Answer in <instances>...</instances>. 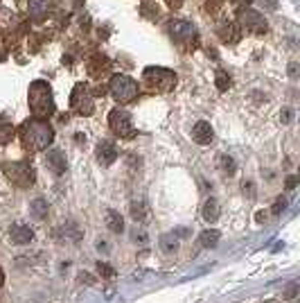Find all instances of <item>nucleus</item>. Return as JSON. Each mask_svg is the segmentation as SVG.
Instances as JSON below:
<instances>
[{"label": "nucleus", "instance_id": "obj_18", "mask_svg": "<svg viewBox=\"0 0 300 303\" xmlns=\"http://www.w3.org/2000/svg\"><path fill=\"white\" fill-rule=\"evenodd\" d=\"M30 213L34 219H39V222H43L47 217V213H50V206H47V201L43 197H36V199L30 201Z\"/></svg>", "mask_w": 300, "mask_h": 303}, {"label": "nucleus", "instance_id": "obj_24", "mask_svg": "<svg viewBox=\"0 0 300 303\" xmlns=\"http://www.w3.org/2000/svg\"><path fill=\"white\" fill-rule=\"evenodd\" d=\"M214 86H217L219 93H226L230 86H233V82H230V75L224 70H217V75H214Z\"/></svg>", "mask_w": 300, "mask_h": 303}, {"label": "nucleus", "instance_id": "obj_37", "mask_svg": "<svg viewBox=\"0 0 300 303\" xmlns=\"http://www.w3.org/2000/svg\"><path fill=\"white\" fill-rule=\"evenodd\" d=\"M296 184H298V176H289V179H287V190H293Z\"/></svg>", "mask_w": 300, "mask_h": 303}, {"label": "nucleus", "instance_id": "obj_40", "mask_svg": "<svg viewBox=\"0 0 300 303\" xmlns=\"http://www.w3.org/2000/svg\"><path fill=\"white\" fill-rule=\"evenodd\" d=\"M97 249L99 251H108V244L104 242V240H97Z\"/></svg>", "mask_w": 300, "mask_h": 303}, {"label": "nucleus", "instance_id": "obj_25", "mask_svg": "<svg viewBox=\"0 0 300 303\" xmlns=\"http://www.w3.org/2000/svg\"><path fill=\"white\" fill-rule=\"evenodd\" d=\"M131 217H133L138 224L145 222V217H147V206H145V201H131Z\"/></svg>", "mask_w": 300, "mask_h": 303}, {"label": "nucleus", "instance_id": "obj_33", "mask_svg": "<svg viewBox=\"0 0 300 303\" xmlns=\"http://www.w3.org/2000/svg\"><path fill=\"white\" fill-rule=\"evenodd\" d=\"M244 195H249L251 199L255 197V184L253 181H244Z\"/></svg>", "mask_w": 300, "mask_h": 303}, {"label": "nucleus", "instance_id": "obj_35", "mask_svg": "<svg viewBox=\"0 0 300 303\" xmlns=\"http://www.w3.org/2000/svg\"><path fill=\"white\" fill-rule=\"evenodd\" d=\"M79 279H81V283H86V285H95V279L91 274H86V271H81V274H79Z\"/></svg>", "mask_w": 300, "mask_h": 303}, {"label": "nucleus", "instance_id": "obj_32", "mask_svg": "<svg viewBox=\"0 0 300 303\" xmlns=\"http://www.w3.org/2000/svg\"><path fill=\"white\" fill-rule=\"evenodd\" d=\"M133 240H140V244H145V242H147V231H145V229H138V226H135V229H133Z\"/></svg>", "mask_w": 300, "mask_h": 303}, {"label": "nucleus", "instance_id": "obj_9", "mask_svg": "<svg viewBox=\"0 0 300 303\" xmlns=\"http://www.w3.org/2000/svg\"><path fill=\"white\" fill-rule=\"evenodd\" d=\"M239 25L241 28H246L249 32H253V34H266L268 32L266 18L262 16L260 12H255V9H241L239 12Z\"/></svg>", "mask_w": 300, "mask_h": 303}, {"label": "nucleus", "instance_id": "obj_11", "mask_svg": "<svg viewBox=\"0 0 300 303\" xmlns=\"http://www.w3.org/2000/svg\"><path fill=\"white\" fill-rule=\"evenodd\" d=\"M45 165H47V170H50L54 176H61L63 172L68 170L66 154H63L61 149H50V152H47V156H45Z\"/></svg>", "mask_w": 300, "mask_h": 303}, {"label": "nucleus", "instance_id": "obj_42", "mask_svg": "<svg viewBox=\"0 0 300 303\" xmlns=\"http://www.w3.org/2000/svg\"><path fill=\"white\" fill-rule=\"evenodd\" d=\"M3 283H5V271H3V267H0V287H3Z\"/></svg>", "mask_w": 300, "mask_h": 303}, {"label": "nucleus", "instance_id": "obj_26", "mask_svg": "<svg viewBox=\"0 0 300 303\" xmlns=\"http://www.w3.org/2000/svg\"><path fill=\"white\" fill-rule=\"evenodd\" d=\"M28 5H30V14H32V16H41L43 12H47L50 0H28Z\"/></svg>", "mask_w": 300, "mask_h": 303}, {"label": "nucleus", "instance_id": "obj_30", "mask_svg": "<svg viewBox=\"0 0 300 303\" xmlns=\"http://www.w3.org/2000/svg\"><path fill=\"white\" fill-rule=\"evenodd\" d=\"M293 113H296V111H293L291 107H284L282 111H280V122H282V124H289V122L293 120Z\"/></svg>", "mask_w": 300, "mask_h": 303}, {"label": "nucleus", "instance_id": "obj_17", "mask_svg": "<svg viewBox=\"0 0 300 303\" xmlns=\"http://www.w3.org/2000/svg\"><path fill=\"white\" fill-rule=\"evenodd\" d=\"M104 222H106L111 233H122L124 231V219L118 211H113V208H108V211L104 213Z\"/></svg>", "mask_w": 300, "mask_h": 303}, {"label": "nucleus", "instance_id": "obj_22", "mask_svg": "<svg viewBox=\"0 0 300 303\" xmlns=\"http://www.w3.org/2000/svg\"><path fill=\"white\" fill-rule=\"evenodd\" d=\"M14 136H16L14 124L7 118H0V145H9Z\"/></svg>", "mask_w": 300, "mask_h": 303}, {"label": "nucleus", "instance_id": "obj_36", "mask_svg": "<svg viewBox=\"0 0 300 303\" xmlns=\"http://www.w3.org/2000/svg\"><path fill=\"white\" fill-rule=\"evenodd\" d=\"M296 292H298V285H291L287 292H284V299H293V296H296Z\"/></svg>", "mask_w": 300, "mask_h": 303}, {"label": "nucleus", "instance_id": "obj_1", "mask_svg": "<svg viewBox=\"0 0 300 303\" xmlns=\"http://www.w3.org/2000/svg\"><path fill=\"white\" fill-rule=\"evenodd\" d=\"M20 143L28 152H43L54 143V129L47 120H25L20 124Z\"/></svg>", "mask_w": 300, "mask_h": 303}, {"label": "nucleus", "instance_id": "obj_23", "mask_svg": "<svg viewBox=\"0 0 300 303\" xmlns=\"http://www.w3.org/2000/svg\"><path fill=\"white\" fill-rule=\"evenodd\" d=\"M108 66H111V61L106 59V57H99V55H97V57H93V61L88 64V70H91V75L97 77L99 72H104Z\"/></svg>", "mask_w": 300, "mask_h": 303}, {"label": "nucleus", "instance_id": "obj_20", "mask_svg": "<svg viewBox=\"0 0 300 303\" xmlns=\"http://www.w3.org/2000/svg\"><path fill=\"white\" fill-rule=\"evenodd\" d=\"M178 236L176 233H165V236H160V249L165 251L167 256H172V254H176L178 251Z\"/></svg>", "mask_w": 300, "mask_h": 303}, {"label": "nucleus", "instance_id": "obj_2", "mask_svg": "<svg viewBox=\"0 0 300 303\" xmlns=\"http://www.w3.org/2000/svg\"><path fill=\"white\" fill-rule=\"evenodd\" d=\"M28 100H30V111L34 118L47 120L54 113V97H52V88L45 80L32 82L28 91Z\"/></svg>", "mask_w": 300, "mask_h": 303}, {"label": "nucleus", "instance_id": "obj_19", "mask_svg": "<svg viewBox=\"0 0 300 303\" xmlns=\"http://www.w3.org/2000/svg\"><path fill=\"white\" fill-rule=\"evenodd\" d=\"M219 240H221V233L217 229H205L201 236H199V242H201L203 249H214L219 244Z\"/></svg>", "mask_w": 300, "mask_h": 303}, {"label": "nucleus", "instance_id": "obj_6", "mask_svg": "<svg viewBox=\"0 0 300 303\" xmlns=\"http://www.w3.org/2000/svg\"><path fill=\"white\" fill-rule=\"evenodd\" d=\"M108 127H111V132L115 136H120V138H133L135 136L133 118H131V113L126 111V109L118 107L108 113Z\"/></svg>", "mask_w": 300, "mask_h": 303}, {"label": "nucleus", "instance_id": "obj_16", "mask_svg": "<svg viewBox=\"0 0 300 303\" xmlns=\"http://www.w3.org/2000/svg\"><path fill=\"white\" fill-rule=\"evenodd\" d=\"M203 219L208 224H214L219 219V215H221V206H219V201L214 199V197H208V199L203 201Z\"/></svg>", "mask_w": 300, "mask_h": 303}, {"label": "nucleus", "instance_id": "obj_7", "mask_svg": "<svg viewBox=\"0 0 300 303\" xmlns=\"http://www.w3.org/2000/svg\"><path fill=\"white\" fill-rule=\"evenodd\" d=\"M70 109L77 113V116H91V113L95 111L93 93L88 91V86L81 84V82H79L70 93Z\"/></svg>", "mask_w": 300, "mask_h": 303}, {"label": "nucleus", "instance_id": "obj_43", "mask_svg": "<svg viewBox=\"0 0 300 303\" xmlns=\"http://www.w3.org/2000/svg\"><path fill=\"white\" fill-rule=\"evenodd\" d=\"M266 303H280V301H276V299H273V301H266Z\"/></svg>", "mask_w": 300, "mask_h": 303}, {"label": "nucleus", "instance_id": "obj_39", "mask_svg": "<svg viewBox=\"0 0 300 303\" xmlns=\"http://www.w3.org/2000/svg\"><path fill=\"white\" fill-rule=\"evenodd\" d=\"M230 3H235V5H239V7H249V5L253 3V0H230Z\"/></svg>", "mask_w": 300, "mask_h": 303}, {"label": "nucleus", "instance_id": "obj_27", "mask_svg": "<svg viewBox=\"0 0 300 303\" xmlns=\"http://www.w3.org/2000/svg\"><path fill=\"white\" fill-rule=\"evenodd\" d=\"M97 274L102 276V279H115V269L111 267L108 263H104V260L97 263Z\"/></svg>", "mask_w": 300, "mask_h": 303}, {"label": "nucleus", "instance_id": "obj_38", "mask_svg": "<svg viewBox=\"0 0 300 303\" xmlns=\"http://www.w3.org/2000/svg\"><path fill=\"white\" fill-rule=\"evenodd\" d=\"M165 3L170 5L172 9H176V7H181V5H183V0H165Z\"/></svg>", "mask_w": 300, "mask_h": 303}, {"label": "nucleus", "instance_id": "obj_41", "mask_svg": "<svg viewBox=\"0 0 300 303\" xmlns=\"http://www.w3.org/2000/svg\"><path fill=\"white\" fill-rule=\"evenodd\" d=\"M255 219H257V222H264V219H266V213H264V211H260V213L255 215Z\"/></svg>", "mask_w": 300, "mask_h": 303}, {"label": "nucleus", "instance_id": "obj_34", "mask_svg": "<svg viewBox=\"0 0 300 303\" xmlns=\"http://www.w3.org/2000/svg\"><path fill=\"white\" fill-rule=\"evenodd\" d=\"M260 5L268 12H273V9H278V0H260Z\"/></svg>", "mask_w": 300, "mask_h": 303}, {"label": "nucleus", "instance_id": "obj_28", "mask_svg": "<svg viewBox=\"0 0 300 303\" xmlns=\"http://www.w3.org/2000/svg\"><path fill=\"white\" fill-rule=\"evenodd\" d=\"M140 12H142V16H147V18H158V7H156L154 3H149V0H145V3H142Z\"/></svg>", "mask_w": 300, "mask_h": 303}, {"label": "nucleus", "instance_id": "obj_29", "mask_svg": "<svg viewBox=\"0 0 300 303\" xmlns=\"http://www.w3.org/2000/svg\"><path fill=\"white\" fill-rule=\"evenodd\" d=\"M287 206H289V199H287V197H278L276 204H273V208H271V213H273L276 217H280L282 213L287 211Z\"/></svg>", "mask_w": 300, "mask_h": 303}, {"label": "nucleus", "instance_id": "obj_10", "mask_svg": "<svg viewBox=\"0 0 300 303\" xmlns=\"http://www.w3.org/2000/svg\"><path fill=\"white\" fill-rule=\"evenodd\" d=\"M115 161H118V147H115V143H111V140H99L97 143V163L102 165V168H108Z\"/></svg>", "mask_w": 300, "mask_h": 303}, {"label": "nucleus", "instance_id": "obj_8", "mask_svg": "<svg viewBox=\"0 0 300 303\" xmlns=\"http://www.w3.org/2000/svg\"><path fill=\"white\" fill-rule=\"evenodd\" d=\"M170 34H172V39L176 41V43H181V45H194V41H197V28H194L192 23H187V20H170Z\"/></svg>", "mask_w": 300, "mask_h": 303}, {"label": "nucleus", "instance_id": "obj_12", "mask_svg": "<svg viewBox=\"0 0 300 303\" xmlns=\"http://www.w3.org/2000/svg\"><path fill=\"white\" fill-rule=\"evenodd\" d=\"M9 238H12V242H14V244L23 247V244H30L32 240H34V231H32L28 224L16 222L14 226H12V231H9Z\"/></svg>", "mask_w": 300, "mask_h": 303}, {"label": "nucleus", "instance_id": "obj_3", "mask_svg": "<svg viewBox=\"0 0 300 303\" xmlns=\"http://www.w3.org/2000/svg\"><path fill=\"white\" fill-rule=\"evenodd\" d=\"M142 80L145 84L151 88V91H158V93H170L174 86H176V72L170 70V68H160V66H149L145 68L142 72Z\"/></svg>", "mask_w": 300, "mask_h": 303}, {"label": "nucleus", "instance_id": "obj_14", "mask_svg": "<svg viewBox=\"0 0 300 303\" xmlns=\"http://www.w3.org/2000/svg\"><path fill=\"white\" fill-rule=\"evenodd\" d=\"M217 34L224 43H237V41H239V25L230 23V20H224V23L217 25Z\"/></svg>", "mask_w": 300, "mask_h": 303}, {"label": "nucleus", "instance_id": "obj_5", "mask_svg": "<svg viewBox=\"0 0 300 303\" xmlns=\"http://www.w3.org/2000/svg\"><path fill=\"white\" fill-rule=\"evenodd\" d=\"M5 176H7L9 184L16 188H30V186H34V181H36L34 168H32L30 163H25V161H16V163L5 165Z\"/></svg>", "mask_w": 300, "mask_h": 303}, {"label": "nucleus", "instance_id": "obj_13", "mask_svg": "<svg viewBox=\"0 0 300 303\" xmlns=\"http://www.w3.org/2000/svg\"><path fill=\"white\" fill-rule=\"evenodd\" d=\"M192 140L194 143H199V145H210L214 140V129L210 127L208 122H197L192 127Z\"/></svg>", "mask_w": 300, "mask_h": 303}, {"label": "nucleus", "instance_id": "obj_4", "mask_svg": "<svg viewBox=\"0 0 300 303\" xmlns=\"http://www.w3.org/2000/svg\"><path fill=\"white\" fill-rule=\"evenodd\" d=\"M108 91H111V95H113L120 104H129V102H133L135 97H138L140 88H138V82H135L133 77L118 72V75L111 77Z\"/></svg>", "mask_w": 300, "mask_h": 303}, {"label": "nucleus", "instance_id": "obj_15", "mask_svg": "<svg viewBox=\"0 0 300 303\" xmlns=\"http://www.w3.org/2000/svg\"><path fill=\"white\" fill-rule=\"evenodd\" d=\"M59 236H61L63 240H66V242H79V240H81V236H84V231L79 229V224H77V222L68 219V222H63Z\"/></svg>", "mask_w": 300, "mask_h": 303}, {"label": "nucleus", "instance_id": "obj_31", "mask_svg": "<svg viewBox=\"0 0 300 303\" xmlns=\"http://www.w3.org/2000/svg\"><path fill=\"white\" fill-rule=\"evenodd\" d=\"M287 75L291 77V80H298V75H300V66H298V61H289V66H287Z\"/></svg>", "mask_w": 300, "mask_h": 303}, {"label": "nucleus", "instance_id": "obj_21", "mask_svg": "<svg viewBox=\"0 0 300 303\" xmlns=\"http://www.w3.org/2000/svg\"><path fill=\"white\" fill-rule=\"evenodd\" d=\"M217 168L224 172L226 176H233L235 172H237V163H235V159L230 154H221L219 159H217Z\"/></svg>", "mask_w": 300, "mask_h": 303}]
</instances>
